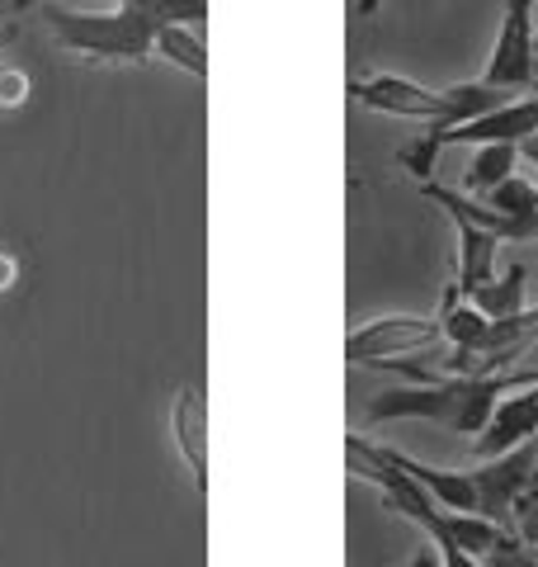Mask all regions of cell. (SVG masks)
<instances>
[{
	"label": "cell",
	"mask_w": 538,
	"mask_h": 567,
	"mask_svg": "<svg viewBox=\"0 0 538 567\" xmlns=\"http://www.w3.org/2000/svg\"><path fill=\"white\" fill-rule=\"evenodd\" d=\"M506 379L500 374H454V379H435V383H411V388H387L379 393L364 416L379 421H435L448 425L458 435H482V425L492 421Z\"/></svg>",
	"instance_id": "cell-1"
},
{
	"label": "cell",
	"mask_w": 538,
	"mask_h": 567,
	"mask_svg": "<svg viewBox=\"0 0 538 567\" xmlns=\"http://www.w3.org/2000/svg\"><path fill=\"white\" fill-rule=\"evenodd\" d=\"M350 95L364 104L373 114H397V118H421L425 128H458L477 114L506 104V91H492L487 81H468V85H448V91H430L421 81H406V76H354L350 81Z\"/></svg>",
	"instance_id": "cell-2"
},
{
	"label": "cell",
	"mask_w": 538,
	"mask_h": 567,
	"mask_svg": "<svg viewBox=\"0 0 538 567\" xmlns=\"http://www.w3.org/2000/svg\"><path fill=\"white\" fill-rule=\"evenodd\" d=\"M43 20L66 52L81 58H100V62H147L156 52V29L147 14L137 10H110V14H85V10H66V6H43Z\"/></svg>",
	"instance_id": "cell-3"
},
{
	"label": "cell",
	"mask_w": 538,
	"mask_h": 567,
	"mask_svg": "<svg viewBox=\"0 0 538 567\" xmlns=\"http://www.w3.org/2000/svg\"><path fill=\"white\" fill-rule=\"evenodd\" d=\"M444 331L439 322H430V317H416V312H397V317H373V322L354 327L345 336V360L354 369H387L397 364L402 354H416V350H430L439 346Z\"/></svg>",
	"instance_id": "cell-4"
},
{
	"label": "cell",
	"mask_w": 538,
	"mask_h": 567,
	"mask_svg": "<svg viewBox=\"0 0 538 567\" xmlns=\"http://www.w3.org/2000/svg\"><path fill=\"white\" fill-rule=\"evenodd\" d=\"M538 0H506L500 14V33L487 62V81L492 91H534L538 85V20H534Z\"/></svg>",
	"instance_id": "cell-5"
},
{
	"label": "cell",
	"mask_w": 538,
	"mask_h": 567,
	"mask_svg": "<svg viewBox=\"0 0 538 567\" xmlns=\"http://www.w3.org/2000/svg\"><path fill=\"white\" fill-rule=\"evenodd\" d=\"M534 458H538V435L525 440V445H515L496 458H482L473 473V487H477V516H487L492 525L510 529L515 520V496L525 492L529 473H534Z\"/></svg>",
	"instance_id": "cell-6"
},
{
	"label": "cell",
	"mask_w": 538,
	"mask_h": 567,
	"mask_svg": "<svg viewBox=\"0 0 538 567\" xmlns=\"http://www.w3.org/2000/svg\"><path fill=\"white\" fill-rule=\"evenodd\" d=\"M510 393H519V398H500L492 421L482 425V435L473 440L477 458H496V454H506V450L525 445V440L538 435V383L510 388Z\"/></svg>",
	"instance_id": "cell-7"
},
{
	"label": "cell",
	"mask_w": 538,
	"mask_h": 567,
	"mask_svg": "<svg viewBox=\"0 0 538 567\" xmlns=\"http://www.w3.org/2000/svg\"><path fill=\"white\" fill-rule=\"evenodd\" d=\"M170 431H175V450L194 477V492H208V402L194 383H185L175 393Z\"/></svg>",
	"instance_id": "cell-8"
},
{
	"label": "cell",
	"mask_w": 538,
	"mask_h": 567,
	"mask_svg": "<svg viewBox=\"0 0 538 567\" xmlns=\"http://www.w3.org/2000/svg\"><path fill=\"white\" fill-rule=\"evenodd\" d=\"M458 227V279H454V289L448 293H458V298H468L473 289H482V284H492V265H496V237L492 233H482V227H473L468 218H458V213H448Z\"/></svg>",
	"instance_id": "cell-9"
},
{
	"label": "cell",
	"mask_w": 538,
	"mask_h": 567,
	"mask_svg": "<svg viewBox=\"0 0 538 567\" xmlns=\"http://www.w3.org/2000/svg\"><path fill=\"white\" fill-rule=\"evenodd\" d=\"M515 162H519L515 142H487V147H477L468 171H463V194H473V199L492 194L500 181H510L515 175Z\"/></svg>",
	"instance_id": "cell-10"
},
{
	"label": "cell",
	"mask_w": 538,
	"mask_h": 567,
	"mask_svg": "<svg viewBox=\"0 0 538 567\" xmlns=\"http://www.w3.org/2000/svg\"><path fill=\"white\" fill-rule=\"evenodd\" d=\"M525 289H529V265H510L500 279L492 284H482V289L468 293V303L482 312V317H492V322H500V317H515L519 308H525Z\"/></svg>",
	"instance_id": "cell-11"
},
{
	"label": "cell",
	"mask_w": 538,
	"mask_h": 567,
	"mask_svg": "<svg viewBox=\"0 0 538 567\" xmlns=\"http://www.w3.org/2000/svg\"><path fill=\"white\" fill-rule=\"evenodd\" d=\"M156 52L166 62H175L179 71H189V76H208V48L199 39V29L194 24H166V29H156Z\"/></svg>",
	"instance_id": "cell-12"
},
{
	"label": "cell",
	"mask_w": 538,
	"mask_h": 567,
	"mask_svg": "<svg viewBox=\"0 0 538 567\" xmlns=\"http://www.w3.org/2000/svg\"><path fill=\"white\" fill-rule=\"evenodd\" d=\"M123 10H137V14H147L152 24H199L204 14H208V0H118Z\"/></svg>",
	"instance_id": "cell-13"
},
{
	"label": "cell",
	"mask_w": 538,
	"mask_h": 567,
	"mask_svg": "<svg viewBox=\"0 0 538 567\" xmlns=\"http://www.w3.org/2000/svg\"><path fill=\"white\" fill-rule=\"evenodd\" d=\"M510 535H515L519 544L538 548V458H534V473H529L525 492L515 496V520H510Z\"/></svg>",
	"instance_id": "cell-14"
},
{
	"label": "cell",
	"mask_w": 538,
	"mask_h": 567,
	"mask_svg": "<svg viewBox=\"0 0 538 567\" xmlns=\"http://www.w3.org/2000/svg\"><path fill=\"white\" fill-rule=\"evenodd\" d=\"M482 567H538V548L519 544L515 535H506L487 558H482Z\"/></svg>",
	"instance_id": "cell-15"
},
{
	"label": "cell",
	"mask_w": 538,
	"mask_h": 567,
	"mask_svg": "<svg viewBox=\"0 0 538 567\" xmlns=\"http://www.w3.org/2000/svg\"><path fill=\"white\" fill-rule=\"evenodd\" d=\"M29 104V71L0 66V114H14Z\"/></svg>",
	"instance_id": "cell-16"
},
{
	"label": "cell",
	"mask_w": 538,
	"mask_h": 567,
	"mask_svg": "<svg viewBox=\"0 0 538 567\" xmlns=\"http://www.w3.org/2000/svg\"><path fill=\"white\" fill-rule=\"evenodd\" d=\"M20 43V14H0V52Z\"/></svg>",
	"instance_id": "cell-17"
},
{
	"label": "cell",
	"mask_w": 538,
	"mask_h": 567,
	"mask_svg": "<svg viewBox=\"0 0 538 567\" xmlns=\"http://www.w3.org/2000/svg\"><path fill=\"white\" fill-rule=\"evenodd\" d=\"M500 379H506V393H510V388H529V383H538V364H529V369H506Z\"/></svg>",
	"instance_id": "cell-18"
},
{
	"label": "cell",
	"mask_w": 538,
	"mask_h": 567,
	"mask_svg": "<svg viewBox=\"0 0 538 567\" xmlns=\"http://www.w3.org/2000/svg\"><path fill=\"white\" fill-rule=\"evenodd\" d=\"M14 279H20V260H14L10 251H0V293H6Z\"/></svg>",
	"instance_id": "cell-19"
},
{
	"label": "cell",
	"mask_w": 538,
	"mask_h": 567,
	"mask_svg": "<svg viewBox=\"0 0 538 567\" xmlns=\"http://www.w3.org/2000/svg\"><path fill=\"white\" fill-rule=\"evenodd\" d=\"M519 156H525V162L538 171V133L534 137H525V142H519Z\"/></svg>",
	"instance_id": "cell-20"
},
{
	"label": "cell",
	"mask_w": 538,
	"mask_h": 567,
	"mask_svg": "<svg viewBox=\"0 0 538 567\" xmlns=\"http://www.w3.org/2000/svg\"><path fill=\"white\" fill-rule=\"evenodd\" d=\"M411 567H439V554H435V544H430V548H421V554L411 558Z\"/></svg>",
	"instance_id": "cell-21"
},
{
	"label": "cell",
	"mask_w": 538,
	"mask_h": 567,
	"mask_svg": "<svg viewBox=\"0 0 538 567\" xmlns=\"http://www.w3.org/2000/svg\"><path fill=\"white\" fill-rule=\"evenodd\" d=\"M379 6H383V0H359V6H354V10H359V20H369V14H373V10H379Z\"/></svg>",
	"instance_id": "cell-22"
},
{
	"label": "cell",
	"mask_w": 538,
	"mask_h": 567,
	"mask_svg": "<svg viewBox=\"0 0 538 567\" xmlns=\"http://www.w3.org/2000/svg\"><path fill=\"white\" fill-rule=\"evenodd\" d=\"M33 6H52V0H14L10 14H24V10H33Z\"/></svg>",
	"instance_id": "cell-23"
},
{
	"label": "cell",
	"mask_w": 538,
	"mask_h": 567,
	"mask_svg": "<svg viewBox=\"0 0 538 567\" xmlns=\"http://www.w3.org/2000/svg\"><path fill=\"white\" fill-rule=\"evenodd\" d=\"M534 39H538V33H534Z\"/></svg>",
	"instance_id": "cell-24"
}]
</instances>
